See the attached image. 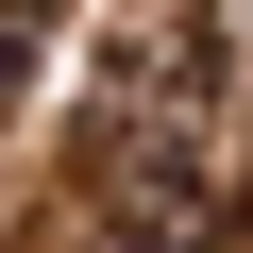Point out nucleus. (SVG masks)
<instances>
[{
  "instance_id": "nucleus-1",
  "label": "nucleus",
  "mask_w": 253,
  "mask_h": 253,
  "mask_svg": "<svg viewBox=\"0 0 253 253\" xmlns=\"http://www.w3.org/2000/svg\"><path fill=\"white\" fill-rule=\"evenodd\" d=\"M84 203L118 253H203L236 203V0H118L84 68Z\"/></svg>"
},
{
  "instance_id": "nucleus-2",
  "label": "nucleus",
  "mask_w": 253,
  "mask_h": 253,
  "mask_svg": "<svg viewBox=\"0 0 253 253\" xmlns=\"http://www.w3.org/2000/svg\"><path fill=\"white\" fill-rule=\"evenodd\" d=\"M34 51H51V0H0V101L34 84Z\"/></svg>"
}]
</instances>
